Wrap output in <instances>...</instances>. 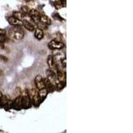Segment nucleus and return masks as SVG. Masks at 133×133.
<instances>
[{
    "mask_svg": "<svg viewBox=\"0 0 133 133\" xmlns=\"http://www.w3.org/2000/svg\"><path fill=\"white\" fill-rule=\"evenodd\" d=\"M21 10H22V12L23 13V14H25V15H27V14H29L30 9H29V7L27 6H23L21 8Z\"/></svg>",
    "mask_w": 133,
    "mask_h": 133,
    "instance_id": "2eb2a0df",
    "label": "nucleus"
},
{
    "mask_svg": "<svg viewBox=\"0 0 133 133\" xmlns=\"http://www.w3.org/2000/svg\"><path fill=\"white\" fill-rule=\"evenodd\" d=\"M28 95L30 98L31 103L35 107H38L41 103L38 90L35 88H31L28 90Z\"/></svg>",
    "mask_w": 133,
    "mask_h": 133,
    "instance_id": "f03ea898",
    "label": "nucleus"
},
{
    "mask_svg": "<svg viewBox=\"0 0 133 133\" xmlns=\"http://www.w3.org/2000/svg\"><path fill=\"white\" fill-rule=\"evenodd\" d=\"M8 21L9 24L13 26H23V21L15 18L13 16H10L8 17Z\"/></svg>",
    "mask_w": 133,
    "mask_h": 133,
    "instance_id": "39448f33",
    "label": "nucleus"
},
{
    "mask_svg": "<svg viewBox=\"0 0 133 133\" xmlns=\"http://www.w3.org/2000/svg\"><path fill=\"white\" fill-rule=\"evenodd\" d=\"M44 82L45 85V88L47 89V90H48V92L51 93V92L54 91L55 88L54 87V86L51 83V82L49 81V79H48L47 78L44 79Z\"/></svg>",
    "mask_w": 133,
    "mask_h": 133,
    "instance_id": "9d476101",
    "label": "nucleus"
},
{
    "mask_svg": "<svg viewBox=\"0 0 133 133\" xmlns=\"http://www.w3.org/2000/svg\"><path fill=\"white\" fill-rule=\"evenodd\" d=\"M48 47L51 50L55 49H62L65 47V44L63 42L57 39H53L48 43Z\"/></svg>",
    "mask_w": 133,
    "mask_h": 133,
    "instance_id": "7ed1b4c3",
    "label": "nucleus"
},
{
    "mask_svg": "<svg viewBox=\"0 0 133 133\" xmlns=\"http://www.w3.org/2000/svg\"><path fill=\"white\" fill-rule=\"evenodd\" d=\"M47 63L48 66L50 69H54L55 67V62L54 60L53 56L51 55H49L47 59Z\"/></svg>",
    "mask_w": 133,
    "mask_h": 133,
    "instance_id": "1a4fd4ad",
    "label": "nucleus"
},
{
    "mask_svg": "<svg viewBox=\"0 0 133 133\" xmlns=\"http://www.w3.org/2000/svg\"><path fill=\"white\" fill-rule=\"evenodd\" d=\"M55 8L57 9H61V8H63V5H62V3H61V1H59V2H55Z\"/></svg>",
    "mask_w": 133,
    "mask_h": 133,
    "instance_id": "dca6fc26",
    "label": "nucleus"
},
{
    "mask_svg": "<svg viewBox=\"0 0 133 133\" xmlns=\"http://www.w3.org/2000/svg\"><path fill=\"white\" fill-rule=\"evenodd\" d=\"M6 35V31L5 30V29L0 28V35Z\"/></svg>",
    "mask_w": 133,
    "mask_h": 133,
    "instance_id": "a211bd4d",
    "label": "nucleus"
},
{
    "mask_svg": "<svg viewBox=\"0 0 133 133\" xmlns=\"http://www.w3.org/2000/svg\"><path fill=\"white\" fill-rule=\"evenodd\" d=\"M39 22L46 25H50L51 24V19L48 16L45 15H40Z\"/></svg>",
    "mask_w": 133,
    "mask_h": 133,
    "instance_id": "0eeeda50",
    "label": "nucleus"
},
{
    "mask_svg": "<svg viewBox=\"0 0 133 133\" xmlns=\"http://www.w3.org/2000/svg\"><path fill=\"white\" fill-rule=\"evenodd\" d=\"M2 96H3V95H2V93L0 91V100H1V99H2Z\"/></svg>",
    "mask_w": 133,
    "mask_h": 133,
    "instance_id": "6ab92c4d",
    "label": "nucleus"
},
{
    "mask_svg": "<svg viewBox=\"0 0 133 133\" xmlns=\"http://www.w3.org/2000/svg\"><path fill=\"white\" fill-rule=\"evenodd\" d=\"M38 93H39V95L41 102H42V101H43L45 99L47 96L48 93H49V92H48V90H47L46 88H44V89H43L39 90Z\"/></svg>",
    "mask_w": 133,
    "mask_h": 133,
    "instance_id": "9b49d317",
    "label": "nucleus"
},
{
    "mask_svg": "<svg viewBox=\"0 0 133 133\" xmlns=\"http://www.w3.org/2000/svg\"><path fill=\"white\" fill-rule=\"evenodd\" d=\"M35 31V37L37 39V40H41L43 39V37H44V33H43V31L40 28H35V29L34 30Z\"/></svg>",
    "mask_w": 133,
    "mask_h": 133,
    "instance_id": "6e6552de",
    "label": "nucleus"
},
{
    "mask_svg": "<svg viewBox=\"0 0 133 133\" xmlns=\"http://www.w3.org/2000/svg\"><path fill=\"white\" fill-rule=\"evenodd\" d=\"M35 85L37 90H41L45 88L44 79L41 75H37L35 78Z\"/></svg>",
    "mask_w": 133,
    "mask_h": 133,
    "instance_id": "20e7f679",
    "label": "nucleus"
},
{
    "mask_svg": "<svg viewBox=\"0 0 133 133\" xmlns=\"http://www.w3.org/2000/svg\"><path fill=\"white\" fill-rule=\"evenodd\" d=\"M25 36V32L20 26H14L9 31V38L15 41L23 39Z\"/></svg>",
    "mask_w": 133,
    "mask_h": 133,
    "instance_id": "f257e3e1",
    "label": "nucleus"
},
{
    "mask_svg": "<svg viewBox=\"0 0 133 133\" xmlns=\"http://www.w3.org/2000/svg\"><path fill=\"white\" fill-rule=\"evenodd\" d=\"M29 15L30 16V17L31 19H36V18H39V16H40V13L39 11H37V9H30V11L29 12Z\"/></svg>",
    "mask_w": 133,
    "mask_h": 133,
    "instance_id": "ddd939ff",
    "label": "nucleus"
},
{
    "mask_svg": "<svg viewBox=\"0 0 133 133\" xmlns=\"http://www.w3.org/2000/svg\"><path fill=\"white\" fill-rule=\"evenodd\" d=\"M23 25L29 31H34V30L35 29V27L31 23V22H28V21H24L23 23Z\"/></svg>",
    "mask_w": 133,
    "mask_h": 133,
    "instance_id": "f8f14e48",
    "label": "nucleus"
},
{
    "mask_svg": "<svg viewBox=\"0 0 133 133\" xmlns=\"http://www.w3.org/2000/svg\"><path fill=\"white\" fill-rule=\"evenodd\" d=\"M66 61H67V59H66V57H63V59H61V60L60 61V62L61 63V64H62V65H63V67L65 68L66 67V65H67V62H66Z\"/></svg>",
    "mask_w": 133,
    "mask_h": 133,
    "instance_id": "f3484780",
    "label": "nucleus"
},
{
    "mask_svg": "<svg viewBox=\"0 0 133 133\" xmlns=\"http://www.w3.org/2000/svg\"><path fill=\"white\" fill-rule=\"evenodd\" d=\"M22 95H19L13 101H12V107L14 109L19 110L20 109H22Z\"/></svg>",
    "mask_w": 133,
    "mask_h": 133,
    "instance_id": "423d86ee",
    "label": "nucleus"
},
{
    "mask_svg": "<svg viewBox=\"0 0 133 133\" xmlns=\"http://www.w3.org/2000/svg\"><path fill=\"white\" fill-rule=\"evenodd\" d=\"M25 15H26L23 14L22 12H19V11H14V12L13 13L12 16H13L15 18L18 19L22 20V19L24 18Z\"/></svg>",
    "mask_w": 133,
    "mask_h": 133,
    "instance_id": "4468645a",
    "label": "nucleus"
}]
</instances>
